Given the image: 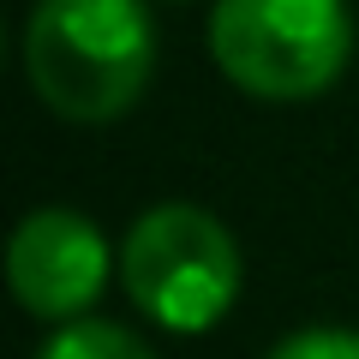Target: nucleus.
I'll return each instance as SVG.
<instances>
[{
	"label": "nucleus",
	"mask_w": 359,
	"mask_h": 359,
	"mask_svg": "<svg viewBox=\"0 0 359 359\" xmlns=\"http://www.w3.org/2000/svg\"><path fill=\"white\" fill-rule=\"evenodd\" d=\"M210 54L257 102H311L347 72L353 13L341 0H216Z\"/></svg>",
	"instance_id": "nucleus-2"
},
{
	"label": "nucleus",
	"mask_w": 359,
	"mask_h": 359,
	"mask_svg": "<svg viewBox=\"0 0 359 359\" xmlns=\"http://www.w3.org/2000/svg\"><path fill=\"white\" fill-rule=\"evenodd\" d=\"M36 359H156V353L126 330V323L78 318V323H60V330L36 347Z\"/></svg>",
	"instance_id": "nucleus-5"
},
{
	"label": "nucleus",
	"mask_w": 359,
	"mask_h": 359,
	"mask_svg": "<svg viewBox=\"0 0 359 359\" xmlns=\"http://www.w3.org/2000/svg\"><path fill=\"white\" fill-rule=\"evenodd\" d=\"M25 72L42 108L72 126L120 120L156 72V25L144 0H36L25 25Z\"/></svg>",
	"instance_id": "nucleus-1"
},
{
	"label": "nucleus",
	"mask_w": 359,
	"mask_h": 359,
	"mask_svg": "<svg viewBox=\"0 0 359 359\" xmlns=\"http://www.w3.org/2000/svg\"><path fill=\"white\" fill-rule=\"evenodd\" d=\"M269 359H359V330H335V323H311V330L287 335L269 347Z\"/></svg>",
	"instance_id": "nucleus-6"
},
{
	"label": "nucleus",
	"mask_w": 359,
	"mask_h": 359,
	"mask_svg": "<svg viewBox=\"0 0 359 359\" xmlns=\"http://www.w3.org/2000/svg\"><path fill=\"white\" fill-rule=\"evenodd\" d=\"M240 245L210 210L198 204H156L132 222L120 245L126 299L174 335H204L240 299Z\"/></svg>",
	"instance_id": "nucleus-3"
},
{
	"label": "nucleus",
	"mask_w": 359,
	"mask_h": 359,
	"mask_svg": "<svg viewBox=\"0 0 359 359\" xmlns=\"http://www.w3.org/2000/svg\"><path fill=\"white\" fill-rule=\"evenodd\" d=\"M6 287L42 323H78L108 287L102 228L78 210H30L6 240Z\"/></svg>",
	"instance_id": "nucleus-4"
}]
</instances>
